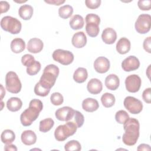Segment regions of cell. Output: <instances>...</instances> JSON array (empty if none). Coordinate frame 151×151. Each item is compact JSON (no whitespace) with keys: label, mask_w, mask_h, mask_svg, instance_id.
I'll use <instances>...</instances> for the list:
<instances>
[{"label":"cell","mask_w":151,"mask_h":151,"mask_svg":"<svg viewBox=\"0 0 151 151\" xmlns=\"http://www.w3.org/2000/svg\"><path fill=\"white\" fill-rule=\"evenodd\" d=\"M137 150H150V147L149 145L143 143V144H140L137 147Z\"/></svg>","instance_id":"45"},{"label":"cell","mask_w":151,"mask_h":151,"mask_svg":"<svg viewBox=\"0 0 151 151\" xmlns=\"http://www.w3.org/2000/svg\"><path fill=\"white\" fill-rule=\"evenodd\" d=\"M33 8L29 5H23L20 6L18 10L19 17L24 20H29L33 14Z\"/></svg>","instance_id":"25"},{"label":"cell","mask_w":151,"mask_h":151,"mask_svg":"<svg viewBox=\"0 0 151 151\" xmlns=\"http://www.w3.org/2000/svg\"><path fill=\"white\" fill-rule=\"evenodd\" d=\"M129 118L128 113L123 110L117 111L115 114V119L119 124H124Z\"/></svg>","instance_id":"33"},{"label":"cell","mask_w":151,"mask_h":151,"mask_svg":"<svg viewBox=\"0 0 151 151\" xmlns=\"http://www.w3.org/2000/svg\"><path fill=\"white\" fill-rule=\"evenodd\" d=\"M59 68L54 64H49L47 65L40 80V84L44 88L51 90L55 84L56 79L59 74Z\"/></svg>","instance_id":"3"},{"label":"cell","mask_w":151,"mask_h":151,"mask_svg":"<svg viewBox=\"0 0 151 151\" xmlns=\"http://www.w3.org/2000/svg\"><path fill=\"white\" fill-rule=\"evenodd\" d=\"M139 122L134 118H129L123 124L124 133L122 140L126 145L133 146L136 144L139 137Z\"/></svg>","instance_id":"1"},{"label":"cell","mask_w":151,"mask_h":151,"mask_svg":"<svg viewBox=\"0 0 151 151\" xmlns=\"http://www.w3.org/2000/svg\"><path fill=\"white\" fill-rule=\"evenodd\" d=\"M42 109L43 104L41 100L37 99L31 100L28 108L25 110L20 116L21 124L24 126H30L38 118Z\"/></svg>","instance_id":"2"},{"label":"cell","mask_w":151,"mask_h":151,"mask_svg":"<svg viewBox=\"0 0 151 151\" xmlns=\"http://www.w3.org/2000/svg\"><path fill=\"white\" fill-rule=\"evenodd\" d=\"M34 91L36 95L41 97H45L48 94V93L50 91V90L44 88L38 82L35 84Z\"/></svg>","instance_id":"36"},{"label":"cell","mask_w":151,"mask_h":151,"mask_svg":"<svg viewBox=\"0 0 151 151\" xmlns=\"http://www.w3.org/2000/svg\"><path fill=\"white\" fill-rule=\"evenodd\" d=\"M104 83L109 90H116L120 85V80L117 76L111 74L106 77Z\"/></svg>","instance_id":"20"},{"label":"cell","mask_w":151,"mask_h":151,"mask_svg":"<svg viewBox=\"0 0 151 151\" xmlns=\"http://www.w3.org/2000/svg\"><path fill=\"white\" fill-rule=\"evenodd\" d=\"M50 100L53 105L60 106L63 104L64 101V98L61 93L58 92H55L51 95Z\"/></svg>","instance_id":"35"},{"label":"cell","mask_w":151,"mask_h":151,"mask_svg":"<svg viewBox=\"0 0 151 151\" xmlns=\"http://www.w3.org/2000/svg\"><path fill=\"white\" fill-rule=\"evenodd\" d=\"M75 111L73 108L68 106H64L57 109L55 116L56 118L60 121L68 122L74 116Z\"/></svg>","instance_id":"12"},{"label":"cell","mask_w":151,"mask_h":151,"mask_svg":"<svg viewBox=\"0 0 151 151\" xmlns=\"http://www.w3.org/2000/svg\"><path fill=\"white\" fill-rule=\"evenodd\" d=\"M144 50L148 53L151 52V37H148L145 38L143 44Z\"/></svg>","instance_id":"42"},{"label":"cell","mask_w":151,"mask_h":151,"mask_svg":"<svg viewBox=\"0 0 151 151\" xmlns=\"http://www.w3.org/2000/svg\"><path fill=\"white\" fill-rule=\"evenodd\" d=\"M77 126L73 122H67L65 124L58 126L55 130L54 137L59 142L64 141L77 131Z\"/></svg>","instance_id":"4"},{"label":"cell","mask_w":151,"mask_h":151,"mask_svg":"<svg viewBox=\"0 0 151 151\" xmlns=\"http://www.w3.org/2000/svg\"><path fill=\"white\" fill-rule=\"evenodd\" d=\"M150 23L151 17L149 14H141L138 17L135 22V29L136 31L139 34H146L150 29Z\"/></svg>","instance_id":"8"},{"label":"cell","mask_w":151,"mask_h":151,"mask_svg":"<svg viewBox=\"0 0 151 151\" xmlns=\"http://www.w3.org/2000/svg\"><path fill=\"white\" fill-rule=\"evenodd\" d=\"M10 47L13 52L18 54L22 52L25 50V43L22 38H16L11 41Z\"/></svg>","instance_id":"23"},{"label":"cell","mask_w":151,"mask_h":151,"mask_svg":"<svg viewBox=\"0 0 151 151\" xmlns=\"http://www.w3.org/2000/svg\"><path fill=\"white\" fill-rule=\"evenodd\" d=\"M73 13V8L70 5H65L58 9V15L63 19L70 18Z\"/></svg>","instance_id":"31"},{"label":"cell","mask_w":151,"mask_h":151,"mask_svg":"<svg viewBox=\"0 0 151 151\" xmlns=\"http://www.w3.org/2000/svg\"><path fill=\"white\" fill-rule=\"evenodd\" d=\"M100 0H86L85 4L87 8L90 9H96L99 8L101 4Z\"/></svg>","instance_id":"40"},{"label":"cell","mask_w":151,"mask_h":151,"mask_svg":"<svg viewBox=\"0 0 151 151\" xmlns=\"http://www.w3.org/2000/svg\"><path fill=\"white\" fill-rule=\"evenodd\" d=\"M131 44L130 41L125 38H121L116 44V50L120 54H125L130 50Z\"/></svg>","instance_id":"22"},{"label":"cell","mask_w":151,"mask_h":151,"mask_svg":"<svg viewBox=\"0 0 151 151\" xmlns=\"http://www.w3.org/2000/svg\"><path fill=\"white\" fill-rule=\"evenodd\" d=\"M22 106L21 100L18 97H11L6 102L7 109L12 112L17 111L21 109Z\"/></svg>","instance_id":"24"},{"label":"cell","mask_w":151,"mask_h":151,"mask_svg":"<svg viewBox=\"0 0 151 151\" xmlns=\"http://www.w3.org/2000/svg\"><path fill=\"white\" fill-rule=\"evenodd\" d=\"M54 124V121L51 118H47L40 122L39 130L40 132L46 133L50 131Z\"/></svg>","instance_id":"30"},{"label":"cell","mask_w":151,"mask_h":151,"mask_svg":"<svg viewBox=\"0 0 151 151\" xmlns=\"http://www.w3.org/2000/svg\"><path fill=\"white\" fill-rule=\"evenodd\" d=\"M22 142L27 146H30L34 144L37 141L36 134L31 130L24 131L21 136Z\"/></svg>","instance_id":"19"},{"label":"cell","mask_w":151,"mask_h":151,"mask_svg":"<svg viewBox=\"0 0 151 151\" xmlns=\"http://www.w3.org/2000/svg\"><path fill=\"white\" fill-rule=\"evenodd\" d=\"M4 150H6V151H9V150L17 151V148L16 146L14 145L8 144V145H6L5 146Z\"/></svg>","instance_id":"46"},{"label":"cell","mask_w":151,"mask_h":151,"mask_svg":"<svg viewBox=\"0 0 151 151\" xmlns=\"http://www.w3.org/2000/svg\"><path fill=\"white\" fill-rule=\"evenodd\" d=\"M45 2L49 4H52L55 5H60L63 4L65 2V1H61V0H48V1H45Z\"/></svg>","instance_id":"44"},{"label":"cell","mask_w":151,"mask_h":151,"mask_svg":"<svg viewBox=\"0 0 151 151\" xmlns=\"http://www.w3.org/2000/svg\"><path fill=\"white\" fill-rule=\"evenodd\" d=\"M64 149L67 151H79L81 149V146L77 140H72L65 145Z\"/></svg>","instance_id":"32"},{"label":"cell","mask_w":151,"mask_h":151,"mask_svg":"<svg viewBox=\"0 0 151 151\" xmlns=\"http://www.w3.org/2000/svg\"><path fill=\"white\" fill-rule=\"evenodd\" d=\"M15 139V134L14 132L9 129L4 130L1 135V139L3 143L8 145L12 143Z\"/></svg>","instance_id":"28"},{"label":"cell","mask_w":151,"mask_h":151,"mask_svg":"<svg viewBox=\"0 0 151 151\" xmlns=\"http://www.w3.org/2000/svg\"><path fill=\"white\" fill-rule=\"evenodd\" d=\"M94 68L99 73H105L110 68V61L105 57H99L94 62Z\"/></svg>","instance_id":"14"},{"label":"cell","mask_w":151,"mask_h":151,"mask_svg":"<svg viewBox=\"0 0 151 151\" xmlns=\"http://www.w3.org/2000/svg\"><path fill=\"white\" fill-rule=\"evenodd\" d=\"M52 57L54 60L64 65L70 64L74 60V55L71 51L62 49L55 50Z\"/></svg>","instance_id":"9"},{"label":"cell","mask_w":151,"mask_h":151,"mask_svg":"<svg viewBox=\"0 0 151 151\" xmlns=\"http://www.w3.org/2000/svg\"><path fill=\"white\" fill-rule=\"evenodd\" d=\"M10 5L7 1H1L0 2V8H1V14L6 12L9 9Z\"/></svg>","instance_id":"43"},{"label":"cell","mask_w":151,"mask_h":151,"mask_svg":"<svg viewBox=\"0 0 151 151\" xmlns=\"http://www.w3.org/2000/svg\"><path fill=\"white\" fill-rule=\"evenodd\" d=\"M88 77L87 70L83 67H78L74 73L73 79L78 83H84Z\"/></svg>","instance_id":"26"},{"label":"cell","mask_w":151,"mask_h":151,"mask_svg":"<svg viewBox=\"0 0 151 151\" xmlns=\"http://www.w3.org/2000/svg\"><path fill=\"white\" fill-rule=\"evenodd\" d=\"M139 8L142 11H149L151 8L150 0H139L137 2Z\"/></svg>","instance_id":"39"},{"label":"cell","mask_w":151,"mask_h":151,"mask_svg":"<svg viewBox=\"0 0 151 151\" xmlns=\"http://www.w3.org/2000/svg\"><path fill=\"white\" fill-rule=\"evenodd\" d=\"M44 44L41 40L38 38H33L28 41L27 50L29 52L34 54L38 53L43 49Z\"/></svg>","instance_id":"15"},{"label":"cell","mask_w":151,"mask_h":151,"mask_svg":"<svg viewBox=\"0 0 151 151\" xmlns=\"http://www.w3.org/2000/svg\"><path fill=\"white\" fill-rule=\"evenodd\" d=\"M101 38L105 44H113L117 39L116 32L113 28H106L103 31Z\"/></svg>","instance_id":"16"},{"label":"cell","mask_w":151,"mask_h":151,"mask_svg":"<svg viewBox=\"0 0 151 151\" xmlns=\"http://www.w3.org/2000/svg\"><path fill=\"white\" fill-rule=\"evenodd\" d=\"M99 107V104L97 100L93 98H87L82 102V108L87 112H93Z\"/></svg>","instance_id":"21"},{"label":"cell","mask_w":151,"mask_h":151,"mask_svg":"<svg viewBox=\"0 0 151 151\" xmlns=\"http://www.w3.org/2000/svg\"><path fill=\"white\" fill-rule=\"evenodd\" d=\"M71 43L76 48L84 47L87 44V37L84 32L80 31L75 33L72 37Z\"/></svg>","instance_id":"17"},{"label":"cell","mask_w":151,"mask_h":151,"mask_svg":"<svg viewBox=\"0 0 151 151\" xmlns=\"http://www.w3.org/2000/svg\"><path fill=\"white\" fill-rule=\"evenodd\" d=\"M1 100H2V99H3V97H4V96L5 95V91L4 90V87H3V86H2V84H1Z\"/></svg>","instance_id":"47"},{"label":"cell","mask_w":151,"mask_h":151,"mask_svg":"<svg viewBox=\"0 0 151 151\" xmlns=\"http://www.w3.org/2000/svg\"><path fill=\"white\" fill-rule=\"evenodd\" d=\"M150 91L151 88L150 87L146 88L142 93V98L143 100L147 103H151V97H150Z\"/></svg>","instance_id":"41"},{"label":"cell","mask_w":151,"mask_h":151,"mask_svg":"<svg viewBox=\"0 0 151 151\" xmlns=\"http://www.w3.org/2000/svg\"><path fill=\"white\" fill-rule=\"evenodd\" d=\"M115 97L113 94L106 93L103 94L101 97V101L104 107L106 108L112 107L115 103Z\"/></svg>","instance_id":"29"},{"label":"cell","mask_w":151,"mask_h":151,"mask_svg":"<svg viewBox=\"0 0 151 151\" xmlns=\"http://www.w3.org/2000/svg\"><path fill=\"white\" fill-rule=\"evenodd\" d=\"M41 64L38 61H35V62L29 67H27V73L29 76H34L37 74L41 70Z\"/></svg>","instance_id":"34"},{"label":"cell","mask_w":151,"mask_h":151,"mask_svg":"<svg viewBox=\"0 0 151 151\" xmlns=\"http://www.w3.org/2000/svg\"><path fill=\"white\" fill-rule=\"evenodd\" d=\"M141 84V78L136 74L130 75L127 76L125 80L126 88L130 93L137 92L140 88Z\"/></svg>","instance_id":"11"},{"label":"cell","mask_w":151,"mask_h":151,"mask_svg":"<svg viewBox=\"0 0 151 151\" xmlns=\"http://www.w3.org/2000/svg\"><path fill=\"white\" fill-rule=\"evenodd\" d=\"M74 121H75V123L76 124L78 128L81 127L84 124V116L83 115V114L81 112H80L78 110L75 111Z\"/></svg>","instance_id":"38"},{"label":"cell","mask_w":151,"mask_h":151,"mask_svg":"<svg viewBox=\"0 0 151 151\" xmlns=\"http://www.w3.org/2000/svg\"><path fill=\"white\" fill-rule=\"evenodd\" d=\"M5 86L6 90L14 94L18 93L22 87V84L18 75L14 71H9L5 76Z\"/></svg>","instance_id":"7"},{"label":"cell","mask_w":151,"mask_h":151,"mask_svg":"<svg viewBox=\"0 0 151 151\" xmlns=\"http://www.w3.org/2000/svg\"><path fill=\"white\" fill-rule=\"evenodd\" d=\"M87 88L90 93L97 94L102 91L103 84L100 80L97 78H91L87 83Z\"/></svg>","instance_id":"18"},{"label":"cell","mask_w":151,"mask_h":151,"mask_svg":"<svg viewBox=\"0 0 151 151\" xmlns=\"http://www.w3.org/2000/svg\"><path fill=\"white\" fill-rule=\"evenodd\" d=\"M150 65H149V67L147 69V71H146V74H147L149 78H150Z\"/></svg>","instance_id":"48"},{"label":"cell","mask_w":151,"mask_h":151,"mask_svg":"<svg viewBox=\"0 0 151 151\" xmlns=\"http://www.w3.org/2000/svg\"><path fill=\"white\" fill-rule=\"evenodd\" d=\"M86 31L87 34L91 37H96L98 35L100 29V18L95 14H88L86 18Z\"/></svg>","instance_id":"5"},{"label":"cell","mask_w":151,"mask_h":151,"mask_svg":"<svg viewBox=\"0 0 151 151\" xmlns=\"http://www.w3.org/2000/svg\"><path fill=\"white\" fill-rule=\"evenodd\" d=\"M139 66L140 61L139 59L134 55L127 57L122 63V67L123 70L127 72L136 70L139 68Z\"/></svg>","instance_id":"13"},{"label":"cell","mask_w":151,"mask_h":151,"mask_svg":"<svg viewBox=\"0 0 151 151\" xmlns=\"http://www.w3.org/2000/svg\"><path fill=\"white\" fill-rule=\"evenodd\" d=\"M1 27L3 30L12 34H17L21 30L22 25L21 22L11 16H5L1 20Z\"/></svg>","instance_id":"6"},{"label":"cell","mask_w":151,"mask_h":151,"mask_svg":"<svg viewBox=\"0 0 151 151\" xmlns=\"http://www.w3.org/2000/svg\"><path fill=\"white\" fill-rule=\"evenodd\" d=\"M84 19L80 15H74L70 19L69 22L71 28L74 30L81 29L84 27Z\"/></svg>","instance_id":"27"},{"label":"cell","mask_w":151,"mask_h":151,"mask_svg":"<svg viewBox=\"0 0 151 151\" xmlns=\"http://www.w3.org/2000/svg\"><path fill=\"white\" fill-rule=\"evenodd\" d=\"M124 107L132 114H137L140 113L143 109V104L139 99L132 97H126L123 101Z\"/></svg>","instance_id":"10"},{"label":"cell","mask_w":151,"mask_h":151,"mask_svg":"<svg viewBox=\"0 0 151 151\" xmlns=\"http://www.w3.org/2000/svg\"><path fill=\"white\" fill-rule=\"evenodd\" d=\"M35 60L34 59V57L32 55L28 54L24 55L21 58L22 64L27 67L31 65L35 62Z\"/></svg>","instance_id":"37"}]
</instances>
